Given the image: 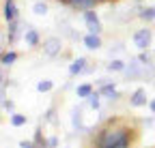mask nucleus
<instances>
[{"instance_id":"nucleus-1","label":"nucleus","mask_w":155,"mask_h":148,"mask_svg":"<svg viewBox=\"0 0 155 148\" xmlns=\"http://www.w3.org/2000/svg\"><path fill=\"white\" fill-rule=\"evenodd\" d=\"M129 144L127 131L123 129H108L99 137V148H125Z\"/></svg>"},{"instance_id":"nucleus-2","label":"nucleus","mask_w":155,"mask_h":148,"mask_svg":"<svg viewBox=\"0 0 155 148\" xmlns=\"http://www.w3.org/2000/svg\"><path fill=\"white\" fill-rule=\"evenodd\" d=\"M5 11H7V20L9 22H15V5H13V0H7Z\"/></svg>"},{"instance_id":"nucleus-3","label":"nucleus","mask_w":155,"mask_h":148,"mask_svg":"<svg viewBox=\"0 0 155 148\" xmlns=\"http://www.w3.org/2000/svg\"><path fill=\"white\" fill-rule=\"evenodd\" d=\"M69 2L73 5V7H80V9H88V7H93L97 0H69Z\"/></svg>"},{"instance_id":"nucleus-4","label":"nucleus","mask_w":155,"mask_h":148,"mask_svg":"<svg viewBox=\"0 0 155 148\" xmlns=\"http://www.w3.org/2000/svg\"><path fill=\"white\" fill-rule=\"evenodd\" d=\"M86 22H88V26H91V30H93V32L99 30V22L95 20V15H93V13H86Z\"/></svg>"},{"instance_id":"nucleus-5","label":"nucleus","mask_w":155,"mask_h":148,"mask_svg":"<svg viewBox=\"0 0 155 148\" xmlns=\"http://www.w3.org/2000/svg\"><path fill=\"white\" fill-rule=\"evenodd\" d=\"M84 41H86V45L93 47V49H95V47H99V36H95V34H88Z\"/></svg>"},{"instance_id":"nucleus-6","label":"nucleus","mask_w":155,"mask_h":148,"mask_svg":"<svg viewBox=\"0 0 155 148\" xmlns=\"http://www.w3.org/2000/svg\"><path fill=\"white\" fill-rule=\"evenodd\" d=\"M131 103H136V105H142V103H144V92H142V90H138V92H136V95L131 97Z\"/></svg>"},{"instance_id":"nucleus-7","label":"nucleus","mask_w":155,"mask_h":148,"mask_svg":"<svg viewBox=\"0 0 155 148\" xmlns=\"http://www.w3.org/2000/svg\"><path fill=\"white\" fill-rule=\"evenodd\" d=\"M78 95H80V97H88V95H91V86L84 84L82 88H78Z\"/></svg>"},{"instance_id":"nucleus-8","label":"nucleus","mask_w":155,"mask_h":148,"mask_svg":"<svg viewBox=\"0 0 155 148\" xmlns=\"http://www.w3.org/2000/svg\"><path fill=\"white\" fill-rule=\"evenodd\" d=\"M82 67H84V60H75V62L71 65V73H78Z\"/></svg>"},{"instance_id":"nucleus-9","label":"nucleus","mask_w":155,"mask_h":148,"mask_svg":"<svg viewBox=\"0 0 155 148\" xmlns=\"http://www.w3.org/2000/svg\"><path fill=\"white\" fill-rule=\"evenodd\" d=\"M24 122H26V118H24V116H19V114H17V116H13V124H15V127L24 124Z\"/></svg>"},{"instance_id":"nucleus-10","label":"nucleus","mask_w":155,"mask_h":148,"mask_svg":"<svg viewBox=\"0 0 155 148\" xmlns=\"http://www.w3.org/2000/svg\"><path fill=\"white\" fill-rule=\"evenodd\" d=\"M50 88H52V82H41V84H39V90H41V92L43 90H50Z\"/></svg>"},{"instance_id":"nucleus-11","label":"nucleus","mask_w":155,"mask_h":148,"mask_svg":"<svg viewBox=\"0 0 155 148\" xmlns=\"http://www.w3.org/2000/svg\"><path fill=\"white\" fill-rule=\"evenodd\" d=\"M104 95H110V97H114V90H112V86H106V88H104Z\"/></svg>"},{"instance_id":"nucleus-12","label":"nucleus","mask_w":155,"mask_h":148,"mask_svg":"<svg viewBox=\"0 0 155 148\" xmlns=\"http://www.w3.org/2000/svg\"><path fill=\"white\" fill-rule=\"evenodd\" d=\"M13 60H15V54H13V52L5 56V62H13Z\"/></svg>"}]
</instances>
